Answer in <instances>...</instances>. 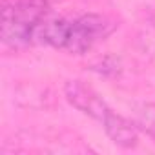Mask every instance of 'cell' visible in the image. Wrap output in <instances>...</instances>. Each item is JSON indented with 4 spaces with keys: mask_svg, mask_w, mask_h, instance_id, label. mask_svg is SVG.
<instances>
[{
    "mask_svg": "<svg viewBox=\"0 0 155 155\" xmlns=\"http://www.w3.org/2000/svg\"><path fill=\"white\" fill-rule=\"evenodd\" d=\"M64 95L66 101L82 115L102 122L106 119V115L111 111L110 106L104 102V99L88 84L81 82V81H68L64 86Z\"/></svg>",
    "mask_w": 155,
    "mask_h": 155,
    "instance_id": "3",
    "label": "cell"
},
{
    "mask_svg": "<svg viewBox=\"0 0 155 155\" xmlns=\"http://www.w3.org/2000/svg\"><path fill=\"white\" fill-rule=\"evenodd\" d=\"M101 124L106 135L111 139V142H115L120 148H135L139 142V135L142 133L135 120L126 119L115 111H110Z\"/></svg>",
    "mask_w": 155,
    "mask_h": 155,
    "instance_id": "4",
    "label": "cell"
},
{
    "mask_svg": "<svg viewBox=\"0 0 155 155\" xmlns=\"http://www.w3.org/2000/svg\"><path fill=\"white\" fill-rule=\"evenodd\" d=\"M49 2H51V0H49Z\"/></svg>",
    "mask_w": 155,
    "mask_h": 155,
    "instance_id": "6",
    "label": "cell"
},
{
    "mask_svg": "<svg viewBox=\"0 0 155 155\" xmlns=\"http://www.w3.org/2000/svg\"><path fill=\"white\" fill-rule=\"evenodd\" d=\"M49 15V0H4L2 37L4 46L18 51L37 44L40 22Z\"/></svg>",
    "mask_w": 155,
    "mask_h": 155,
    "instance_id": "1",
    "label": "cell"
},
{
    "mask_svg": "<svg viewBox=\"0 0 155 155\" xmlns=\"http://www.w3.org/2000/svg\"><path fill=\"white\" fill-rule=\"evenodd\" d=\"M137 126L142 133H146L150 139L155 140V104L153 102H142L135 108V119Z\"/></svg>",
    "mask_w": 155,
    "mask_h": 155,
    "instance_id": "5",
    "label": "cell"
},
{
    "mask_svg": "<svg viewBox=\"0 0 155 155\" xmlns=\"http://www.w3.org/2000/svg\"><path fill=\"white\" fill-rule=\"evenodd\" d=\"M115 29H117V22L108 15H101V13L81 15L79 18L71 20L69 38L64 51L71 55H84L90 49H93L99 42L106 40Z\"/></svg>",
    "mask_w": 155,
    "mask_h": 155,
    "instance_id": "2",
    "label": "cell"
}]
</instances>
